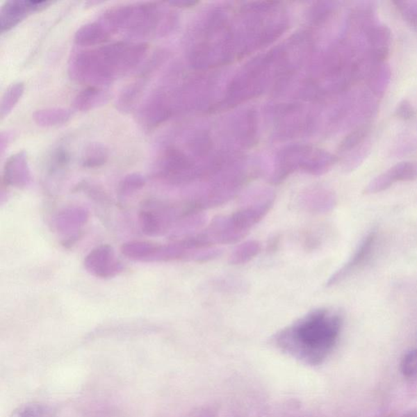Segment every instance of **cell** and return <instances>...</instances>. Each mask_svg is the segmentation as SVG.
<instances>
[{"mask_svg": "<svg viewBox=\"0 0 417 417\" xmlns=\"http://www.w3.org/2000/svg\"><path fill=\"white\" fill-rule=\"evenodd\" d=\"M342 317L328 309L308 313L275 335L272 343L281 352L308 365L328 357L338 339Z\"/></svg>", "mask_w": 417, "mask_h": 417, "instance_id": "obj_1", "label": "cell"}, {"mask_svg": "<svg viewBox=\"0 0 417 417\" xmlns=\"http://www.w3.org/2000/svg\"><path fill=\"white\" fill-rule=\"evenodd\" d=\"M148 49L145 42L126 41L75 52L70 60V77L88 87L104 88L138 67Z\"/></svg>", "mask_w": 417, "mask_h": 417, "instance_id": "obj_2", "label": "cell"}, {"mask_svg": "<svg viewBox=\"0 0 417 417\" xmlns=\"http://www.w3.org/2000/svg\"><path fill=\"white\" fill-rule=\"evenodd\" d=\"M175 18L158 3L132 4L124 29L130 39L145 40L164 37L172 31Z\"/></svg>", "mask_w": 417, "mask_h": 417, "instance_id": "obj_3", "label": "cell"}, {"mask_svg": "<svg viewBox=\"0 0 417 417\" xmlns=\"http://www.w3.org/2000/svg\"><path fill=\"white\" fill-rule=\"evenodd\" d=\"M84 268L92 276L101 279L115 277L124 269L115 250L108 245L93 249L85 258Z\"/></svg>", "mask_w": 417, "mask_h": 417, "instance_id": "obj_4", "label": "cell"}, {"mask_svg": "<svg viewBox=\"0 0 417 417\" xmlns=\"http://www.w3.org/2000/svg\"><path fill=\"white\" fill-rule=\"evenodd\" d=\"M50 4L51 2L26 1V0H12L6 2L0 11L1 32L10 31L31 14L44 10Z\"/></svg>", "mask_w": 417, "mask_h": 417, "instance_id": "obj_5", "label": "cell"}, {"mask_svg": "<svg viewBox=\"0 0 417 417\" xmlns=\"http://www.w3.org/2000/svg\"><path fill=\"white\" fill-rule=\"evenodd\" d=\"M170 113V98L163 91H156L142 104L139 121L145 129L149 131L167 120Z\"/></svg>", "mask_w": 417, "mask_h": 417, "instance_id": "obj_6", "label": "cell"}, {"mask_svg": "<svg viewBox=\"0 0 417 417\" xmlns=\"http://www.w3.org/2000/svg\"><path fill=\"white\" fill-rule=\"evenodd\" d=\"M376 240V231L369 232L361 243H360L357 250L354 251L352 257L350 259L348 262L345 263L343 267L341 268L338 272H335L331 277L328 283H327L328 286H334V284L343 281L344 279L347 278L355 270L366 262L369 257H370L374 246H375Z\"/></svg>", "mask_w": 417, "mask_h": 417, "instance_id": "obj_7", "label": "cell"}, {"mask_svg": "<svg viewBox=\"0 0 417 417\" xmlns=\"http://www.w3.org/2000/svg\"><path fill=\"white\" fill-rule=\"evenodd\" d=\"M3 180L8 186L25 188L31 181V174L25 152H19L9 158L4 165Z\"/></svg>", "mask_w": 417, "mask_h": 417, "instance_id": "obj_8", "label": "cell"}, {"mask_svg": "<svg viewBox=\"0 0 417 417\" xmlns=\"http://www.w3.org/2000/svg\"><path fill=\"white\" fill-rule=\"evenodd\" d=\"M112 34L99 20L79 28L74 35L75 44L82 47L97 46L110 40Z\"/></svg>", "mask_w": 417, "mask_h": 417, "instance_id": "obj_9", "label": "cell"}, {"mask_svg": "<svg viewBox=\"0 0 417 417\" xmlns=\"http://www.w3.org/2000/svg\"><path fill=\"white\" fill-rule=\"evenodd\" d=\"M122 252L126 257L139 261L165 260V246L144 241H132L122 245Z\"/></svg>", "mask_w": 417, "mask_h": 417, "instance_id": "obj_10", "label": "cell"}, {"mask_svg": "<svg viewBox=\"0 0 417 417\" xmlns=\"http://www.w3.org/2000/svg\"><path fill=\"white\" fill-rule=\"evenodd\" d=\"M111 95L103 88L88 87L75 97L73 106L76 111L88 112L106 104Z\"/></svg>", "mask_w": 417, "mask_h": 417, "instance_id": "obj_11", "label": "cell"}, {"mask_svg": "<svg viewBox=\"0 0 417 417\" xmlns=\"http://www.w3.org/2000/svg\"><path fill=\"white\" fill-rule=\"evenodd\" d=\"M72 117V113L63 108H47L37 111L33 120L42 127H51L65 124Z\"/></svg>", "mask_w": 417, "mask_h": 417, "instance_id": "obj_12", "label": "cell"}, {"mask_svg": "<svg viewBox=\"0 0 417 417\" xmlns=\"http://www.w3.org/2000/svg\"><path fill=\"white\" fill-rule=\"evenodd\" d=\"M110 158V151L103 144L93 142L85 146L81 155V164L84 168L95 169L102 167Z\"/></svg>", "mask_w": 417, "mask_h": 417, "instance_id": "obj_13", "label": "cell"}, {"mask_svg": "<svg viewBox=\"0 0 417 417\" xmlns=\"http://www.w3.org/2000/svg\"><path fill=\"white\" fill-rule=\"evenodd\" d=\"M147 83V76L131 83L123 88L120 97L117 98V107L122 112H130L134 108L137 101L144 92Z\"/></svg>", "mask_w": 417, "mask_h": 417, "instance_id": "obj_14", "label": "cell"}, {"mask_svg": "<svg viewBox=\"0 0 417 417\" xmlns=\"http://www.w3.org/2000/svg\"><path fill=\"white\" fill-rule=\"evenodd\" d=\"M389 183L393 184L399 182H414L417 180V162H404L384 172Z\"/></svg>", "mask_w": 417, "mask_h": 417, "instance_id": "obj_15", "label": "cell"}, {"mask_svg": "<svg viewBox=\"0 0 417 417\" xmlns=\"http://www.w3.org/2000/svg\"><path fill=\"white\" fill-rule=\"evenodd\" d=\"M24 91H25V85L22 82H18L12 84L4 92L1 104H0V117H1V120L10 115L17 103L20 101Z\"/></svg>", "mask_w": 417, "mask_h": 417, "instance_id": "obj_16", "label": "cell"}, {"mask_svg": "<svg viewBox=\"0 0 417 417\" xmlns=\"http://www.w3.org/2000/svg\"><path fill=\"white\" fill-rule=\"evenodd\" d=\"M146 181L143 175L133 173L126 175L118 184L117 192L120 197H130L131 194L140 190L145 186Z\"/></svg>", "mask_w": 417, "mask_h": 417, "instance_id": "obj_17", "label": "cell"}, {"mask_svg": "<svg viewBox=\"0 0 417 417\" xmlns=\"http://www.w3.org/2000/svg\"><path fill=\"white\" fill-rule=\"evenodd\" d=\"M305 204L308 208H313V211L326 212L335 206L336 198L329 192H318L306 199Z\"/></svg>", "mask_w": 417, "mask_h": 417, "instance_id": "obj_18", "label": "cell"}, {"mask_svg": "<svg viewBox=\"0 0 417 417\" xmlns=\"http://www.w3.org/2000/svg\"><path fill=\"white\" fill-rule=\"evenodd\" d=\"M71 160L70 151L64 146L58 147L51 152L50 155L49 170L51 174L63 172L67 168Z\"/></svg>", "mask_w": 417, "mask_h": 417, "instance_id": "obj_19", "label": "cell"}, {"mask_svg": "<svg viewBox=\"0 0 417 417\" xmlns=\"http://www.w3.org/2000/svg\"><path fill=\"white\" fill-rule=\"evenodd\" d=\"M259 251L260 245L258 243L249 241L234 251L231 257V262L236 264L246 263L259 254Z\"/></svg>", "mask_w": 417, "mask_h": 417, "instance_id": "obj_20", "label": "cell"}, {"mask_svg": "<svg viewBox=\"0 0 417 417\" xmlns=\"http://www.w3.org/2000/svg\"><path fill=\"white\" fill-rule=\"evenodd\" d=\"M402 373L407 377H411L417 374V349L411 350L405 355L401 363Z\"/></svg>", "mask_w": 417, "mask_h": 417, "instance_id": "obj_21", "label": "cell"}, {"mask_svg": "<svg viewBox=\"0 0 417 417\" xmlns=\"http://www.w3.org/2000/svg\"><path fill=\"white\" fill-rule=\"evenodd\" d=\"M397 115L402 118H411L414 115V111H412L411 106L409 103L404 101L398 108Z\"/></svg>", "mask_w": 417, "mask_h": 417, "instance_id": "obj_22", "label": "cell"}, {"mask_svg": "<svg viewBox=\"0 0 417 417\" xmlns=\"http://www.w3.org/2000/svg\"><path fill=\"white\" fill-rule=\"evenodd\" d=\"M13 136V135L10 131L2 132L1 136H0V151H1V154H3V151L11 143Z\"/></svg>", "mask_w": 417, "mask_h": 417, "instance_id": "obj_23", "label": "cell"}]
</instances>
